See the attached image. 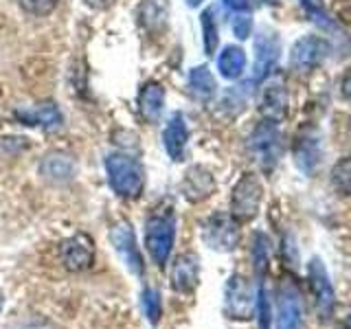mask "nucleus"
<instances>
[{
  "instance_id": "a211bd4d",
  "label": "nucleus",
  "mask_w": 351,
  "mask_h": 329,
  "mask_svg": "<svg viewBox=\"0 0 351 329\" xmlns=\"http://www.w3.org/2000/svg\"><path fill=\"white\" fill-rule=\"evenodd\" d=\"M215 193V178L213 173L195 164L182 178V195L189 202H202L206 197H211Z\"/></svg>"
},
{
  "instance_id": "bb28decb",
  "label": "nucleus",
  "mask_w": 351,
  "mask_h": 329,
  "mask_svg": "<svg viewBox=\"0 0 351 329\" xmlns=\"http://www.w3.org/2000/svg\"><path fill=\"white\" fill-rule=\"evenodd\" d=\"M202 40H204V53L213 55L217 51V42H219L213 9H206L202 14Z\"/></svg>"
},
{
  "instance_id": "4468645a",
  "label": "nucleus",
  "mask_w": 351,
  "mask_h": 329,
  "mask_svg": "<svg viewBox=\"0 0 351 329\" xmlns=\"http://www.w3.org/2000/svg\"><path fill=\"white\" fill-rule=\"evenodd\" d=\"M197 283H200V259L197 255H186L176 257L173 266H171V285L176 292H182V294H191Z\"/></svg>"
},
{
  "instance_id": "412c9836",
  "label": "nucleus",
  "mask_w": 351,
  "mask_h": 329,
  "mask_svg": "<svg viewBox=\"0 0 351 329\" xmlns=\"http://www.w3.org/2000/svg\"><path fill=\"white\" fill-rule=\"evenodd\" d=\"M186 141H189V130H186V123L180 112H176L169 123L165 125L162 132V143H165V149H167L169 158L180 162L184 158V149H186Z\"/></svg>"
},
{
  "instance_id": "e433bc0d",
  "label": "nucleus",
  "mask_w": 351,
  "mask_h": 329,
  "mask_svg": "<svg viewBox=\"0 0 351 329\" xmlns=\"http://www.w3.org/2000/svg\"><path fill=\"white\" fill-rule=\"evenodd\" d=\"M345 327H347V329H351V318H347V323H345Z\"/></svg>"
},
{
  "instance_id": "f257e3e1",
  "label": "nucleus",
  "mask_w": 351,
  "mask_h": 329,
  "mask_svg": "<svg viewBox=\"0 0 351 329\" xmlns=\"http://www.w3.org/2000/svg\"><path fill=\"white\" fill-rule=\"evenodd\" d=\"M176 241V215L171 202H160L152 208L145 219V246L154 263L160 268L167 266Z\"/></svg>"
},
{
  "instance_id": "72a5a7b5",
  "label": "nucleus",
  "mask_w": 351,
  "mask_h": 329,
  "mask_svg": "<svg viewBox=\"0 0 351 329\" xmlns=\"http://www.w3.org/2000/svg\"><path fill=\"white\" fill-rule=\"evenodd\" d=\"M343 95L349 99L351 101V69L347 71V75H345V80H343Z\"/></svg>"
},
{
  "instance_id": "2f4dec72",
  "label": "nucleus",
  "mask_w": 351,
  "mask_h": 329,
  "mask_svg": "<svg viewBox=\"0 0 351 329\" xmlns=\"http://www.w3.org/2000/svg\"><path fill=\"white\" fill-rule=\"evenodd\" d=\"M84 3L95 11H108L117 5V0H84Z\"/></svg>"
},
{
  "instance_id": "f3484780",
  "label": "nucleus",
  "mask_w": 351,
  "mask_h": 329,
  "mask_svg": "<svg viewBox=\"0 0 351 329\" xmlns=\"http://www.w3.org/2000/svg\"><path fill=\"white\" fill-rule=\"evenodd\" d=\"M138 25L149 36H162L169 27V3L167 0H143L138 5Z\"/></svg>"
},
{
  "instance_id": "c9c22d12",
  "label": "nucleus",
  "mask_w": 351,
  "mask_h": 329,
  "mask_svg": "<svg viewBox=\"0 0 351 329\" xmlns=\"http://www.w3.org/2000/svg\"><path fill=\"white\" fill-rule=\"evenodd\" d=\"M266 3H268V5H277V3H279V0H266Z\"/></svg>"
},
{
  "instance_id": "423d86ee",
  "label": "nucleus",
  "mask_w": 351,
  "mask_h": 329,
  "mask_svg": "<svg viewBox=\"0 0 351 329\" xmlns=\"http://www.w3.org/2000/svg\"><path fill=\"white\" fill-rule=\"evenodd\" d=\"M202 237L208 246L219 252H230L239 244V222L233 219V215L215 213L204 222Z\"/></svg>"
},
{
  "instance_id": "f704fd0d",
  "label": "nucleus",
  "mask_w": 351,
  "mask_h": 329,
  "mask_svg": "<svg viewBox=\"0 0 351 329\" xmlns=\"http://www.w3.org/2000/svg\"><path fill=\"white\" fill-rule=\"evenodd\" d=\"M184 3L189 5V7H193V9H195V7H200V5L204 3V0H184Z\"/></svg>"
},
{
  "instance_id": "0eeeda50",
  "label": "nucleus",
  "mask_w": 351,
  "mask_h": 329,
  "mask_svg": "<svg viewBox=\"0 0 351 329\" xmlns=\"http://www.w3.org/2000/svg\"><path fill=\"white\" fill-rule=\"evenodd\" d=\"M310 285H312V292H314V301H316V310L321 314L323 321H329L334 314V307H336V294L332 288V281L327 277V270L323 266V261L314 257L310 261Z\"/></svg>"
},
{
  "instance_id": "473e14b6",
  "label": "nucleus",
  "mask_w": 351,
  "mask_h": 329,
  "mask_svg": "<svg viewBox=\"0 0 351 329\" xmlns=\"http://www.w3.org/2000/svg\"><path fill=\"white\" fill-rule=\"evenodd\" d=\"M224 5L228 9H235V11H248L250 9V0H224Z\"/></svg>"
},
{
  "instance_id": "cd10ccee",
  "label": "nucleus",
  "mask_w": 351,
  "mask_h": 329,
  "mask_svg": "<svg viewBox=\"0 0 351 329\" xmlns=\"http://www.w3.org/2000/svg\"><path fill=\"white\" fill-rule=\"evenodd\" d=\"M143 310H145V316L152 325H158L162 305H160V292L156 288H147L143 292Z\"/></svg>"
},
{
  "instance_id": "9d476101",
  "label": "nucleus",
  "mask_w": 351,
  "mask_h": 329,
  "mask_svg": "<svg viewBox=\"0 0 351 329\" xmlns=\"http://www.w3.org/2000/svg\"><path fill=\"white\" fill-rule=\"evenodd\" d=\"M110 237H112V244H114L117 252L121 255V259L128 263V268L141 277L143 270H145V266H143V257H141V252H138L136 235H134V228H132V224L130 222L114 224Z\"/></svg>"
},
{
  "instance_id": "a878e982",
  "label": "nucleus",
  "mask_w": 351,
  "mask_h": 329,
  "mask_svg": "<svg viewBox=\"0 0 351 329\" xmlns=\"http://www.w3.org/2000/svg\"><path fill=\"white\" fill-rule=\"evenodd\" d=\"M268 259H270V241L263 233H257L255 239H252V261H255V272L259 279L266 274Z\"/></svg>"
},
{
  "instance_id": "aec40b11",
  "label": "nucleus",
  "mask_w": 351,
  "mask_h": 329,
  "mask_svg": "<svg viewBox=\"0 0 351 329\" xmlns=\"http://www.w3.org/2000/svg\"><path fill=\"white\" fill-rule=\"evenodd\" d=\"M165 110V88L158 82H147L138 93V114L145 123H158Z\"/></svg>"
},
{
  "instance_id": "4c0bfd02",
  "label": "nucleus",
  "mask_w": 351,
  "mask_h": 329,
  "mask_svg": "<svg viewBox=\"0 0 351 329\" xmlns=\"http://www.w3.org/2000/svg\"><path fill=\"white\" fill-rule=\"evenodd\" d=\"M0 310H3V294H0Z\"/></svg>"
},
{
  "instance_id": "c85d7f7f",
  "label": "nucleus",
  "mask_w": 351,
  "mask_h": 329,
  "mask_svg": "<svg viewBox=\"0 0 351 329\" xmlns=\"http://www.w3.org/2000/svg\"><path fill=\"white\" fill-rule=\"evenodd\" d=\"M18 5L22 7L25 14L44 18V16L53 14L55 7H58V0H18Z\"/></svg>"
},
{
  "instance_id": "6ab92c4d",
  "label": "nucleus",
  "mask_w": 351,
  "mask_h": 329,
  "mask_svg": "<svg viewBox=\"0 0 351 329\" xmlns=\"http://www.w3.org/2000/svg\"><path fill=\"white\" fill-rule=\"evenodd\" d=\"M294 160H296V167L307 175L318 169V164H321V141H318V136L312 130H303L301 134L296 136Z\"/></svg>"
},
{
  "instance_id": "2eb2a0df",
  "label": "nucleus",
  "mask_w": 351,
  "mask_h": 329,
  "mask_svg": "<svg viewBox=\"0 0 351 329\" xmlns=\"http://www.w3.org/2000/svg\"><path fill=\"white\" fill-rule=\"evenodd\" d=\"M279 53H281V44L277 36H272L268 31L259 33L255 40V82L266 80L270 75V71L279 60Z\"/></svg>"
},
{
  "instance_id": "4be33fe9",
  "label": "nucleus",
  "mask_w": 351,
  "mask_h": 329,
  "mask_svg": "<svg viewBox=\"0 0 351 329\" xmlns=\"http://www.w3.org/2000/svg\"><path fill=\"white\" fill-rule=\"evenodd\" d=\"M189 88H191V95L200 101H211L217 93V84H215V77L211 75V71L206 66H195L189 73Z\"/></svg>"
},
{
  "instance_id": "7ed1b4c3",
  "label": "nucleus",
  "mask_w": 351,
  "mask_h": 329,
  "mask_svg": "<svg viewBox=\"0 0 351 329\" xmlns=\"http://www.w3.org/2000/svg\"><path fill=\"white\" fill-rule=\"evenodd\" d=\"M263 200V184L257 173H244L233 186L230 195V215L239 224L250 222L259 213V206Z\"/></svg>"
},
{
  "instance_id": "58836bf2",
  "label": "nucleus",
  "mask_w": 351,
  "mask_h": 329,
  "mask_svg": "<svg viewBox=\"0 0 351 329\" xmlns=\"http://www.w3.org/2000/svg\"><path fill=\"white\" fill-rule=\"evenodd\" d=\"M349 136H351V121H349Z\"/></svg>"
},
{
  "instance_id": "6e6552de",
  "label": "nucleus",
  "mask_w": 351,
  "mask_h": 329,
  "mask_svg": "<svg viewBox=\"0 0 351 329\" xmlns=\"http://www.w3.org/2000/svg\"><path fill=\"white\" fill-rule=\"evenodd\" d=\"M329 47L323 38L316 36H305L299 42H294L292 53H290V66L296 73H310L318 64L325 60Z\"/></svg>"
},
{
  "instance_id": "9b49d317",
  "label": "nucleus",
  "mask_w": 351,
  "mask_h": 329,
  "mask_svg": "<svg viewBox=\"0 0 351 329\" xmlns=\"http://www.w3.org/2000/svg\"><path fill=\"white\" fill-rule=\"evenodd\" d=\"M277 329H301L303 325V303L301 294L292 283H285L279 292Z\"/></svg>"
},
{
  "instance_id": "dca6fc26",
  "label": "nucleus",
  "mask_w": 351,
  "mask_h": 329,
  "mask_svg": "<svg viewBox=\"0 0 351 329\" xmlns=\"http://www.w3.org/2000/svg\"><path fill=\"white\" fill-rule=\"evenodd\" d=\"M288 90H285V86L274 82V84H268L263 88L261 93V99H259V112L263 114L266 121H272V123H281V121L288 117Z\"/></svg>"
},
{
  "instance_id": "f8f14e48",
  "label": "nucleus",
  "mask_w": 351,
  "mask_h": 329,
  "mask_svg": "<svg viewBox=\"0 0 351 329\" xmlns=\"http://www.w3.org/2000/svg\"><path fill=\"white\" fill-rule=\"evenodd\" d=\"M77 162L71 154L64 151H49L40 160V175L51 184H66L75 178Z\"/></svg>"
},
{
  "instance_id": "1a4fd4ad",
  "label": "nucleus",
  "mask_w": 351,
  "mask_h": 329,
  "mask_svg": "<svg viewBox=\"0 0 351 329\" xmlns=\"http://www.w3.org/2000/svg\"><path fill=\"white\" fill-rule=\"evenodd\" d=\"M62 261L73 272L88 270L95 263V241L90 235L77 233L62 244Z\"/></svg>"
},
{
  "instance_id": "ddd939ff",
  "label": "nucleus",
  "mask_w": 351,
  "mask_h": 329,
  "mask_svg": "<svg viewBox=\"0 0 351 329\" xmlns=\"http://www.w3.org/2000/svg\"><path fill=\"white\" fill-rule=\"evenodd\" d=\"M16 119L22 125L42 127V130H58L64 123L62 110L53 101H42L25 110H16Z\"/></svg>"
},
{
  "instance_id": "f03ea898",
  "label": "nucleus",
  "mask_w": 351,
  "mask_h": 329,
  "mask_svg": "<svg viewBox=\"0 0 351 329\" xmlns=\"http://www.w3.org/2000/svg\"><path fill=\"white\" fill-rule=\"evenodd\" d=\"M108 182L112 191L123 200H136L145 189V169L128 154H110L106 158Z\"/></svg>"
},
{
  "instance_id": "20e7f679",
  "label": "nucleus",
  "mask_w": 351,
  "mask_h": 329,
  "mask_svg": "<svg viewBox=\"0 0 351 329\" xmlns=\"http://www.w3.org/2000/svg\"><path fill=\"white\" fill-rule=\"evenodd\" d=\"M248 149L252 154L263 171H272L274 164L281 158V132L277 123L263 119L261 123L252 130V134L248 138Z\"/></svg>"
},
{
  "instance_id": "393cba45",
  "label": "nucleus",
  "mask_w": 351,
  "mask_h": 329,
  "mask_svg": "<svg viewBox=\"0 0 351 329\" xmlns=\"http://www.w3.org/2000/svg\"><path fill=\"white\" fill-rule=\"evenodd\" d=\"M332 184L338 193L351 197V156L340 158L332 169Z\"/></svg>"
},
{
  "instance_id": "5701e85b",
  "label": "nucleus",
  "mask_w": 351,
  "mask_h": 329,
  "mask_svg": "<svg viewBox=\"0 0 351 329\" xmlns=\"http://www.w3.org/2000/svg\"><path fill=\"white\" fill-rule=\"evenodd\" d=\"M217 69L226 80H237L246 69V53L239 47H226L217 60Z\"/></svg>"
},
{
  "instance_id": "7c9ffc66",
  "label": "nucleus",
  "mask_w": 351,
  "mask_h": 329,
  "mask_svg": "<svg viewBox=\"0 0 351 329\" xmlns=\"http://www.w3.org/2000/svg\"><path fill=\"white\" fill-rule=\"evenodd\" d=\"M233 33L239 40H246L252 33V18L246 11H239V14L233 18Z\"/></svg>"
},
{
  "instance_id": "39448f33",
  "label": "nucleus",
  "mask_w": 351,
  "mask_h": 329,
  "mask_svg": "<svg viewBox=\"0 0 351 329\" xmlns=\"http://www.w3.org/2000/svg\"><path fill=\"white\" fill-rule=\"evenodd\" d=\"M257 310L252 285L241 274H233L224 288V314L233 321H250Z\"/></svg>"
},
{
  "instance_id": "b1692460",
  "label": "nucleus",
  "mask_w": 351,
  "mask_h": 329,
  "mask_svg": "<svg viewBox=\"0 0 351 329\" xmlns=\"http://www.w3.org/2000/svg\"><path fill=\"white\" fill-rule=\"evenodd\" d=\"M301 7H303L305 14L310 16V20L314 22L316 27L327 29V31H336L338 29L334 18L329 16V11L325 9L323 0H301Z\"/></svg>"
},
{
  "instance_id": "c756f323",
  "label": "nucleus",
  "mask_w": 351,
  "mask_h": 329,
  "mask_svg": "<svg viewBox=\"0 0 351 329\" xmlns=\"http://www.w3.org/2000/svg\"><path fill=\"white\" fill-rule=\"evenodd\" d=\"M257 314H259V329H270V301L263 285H259V294H257Z\"/></svg>"
}]
</instances>
